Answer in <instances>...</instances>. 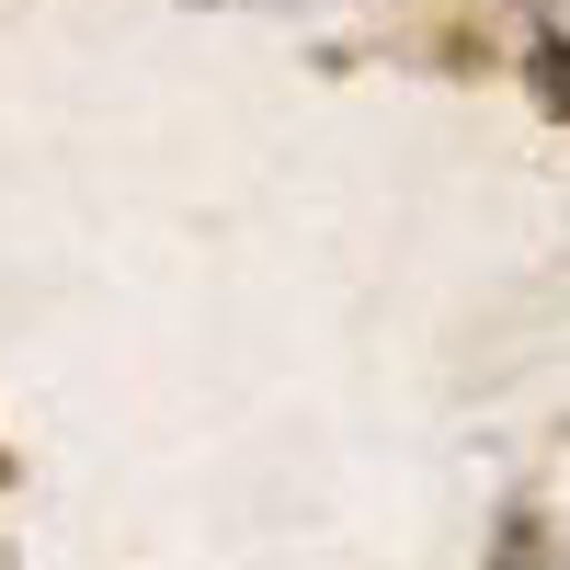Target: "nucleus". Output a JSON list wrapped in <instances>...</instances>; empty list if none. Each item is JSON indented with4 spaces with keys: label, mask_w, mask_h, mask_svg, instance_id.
Instances as JSON below:
<instances>
[{
    "label": "nucleus",
    "mask_w": 570,
    "mask_h": 570,
    "mask_svg": "<svg viewBox=\"0 0 570 570\" xmlns=\"http://www.w3.org/2000/svg\"><path fill=\"white\" fill-rule=\"evenodd\" d=\"M537 104H548V115H570V46H559V35L537 46Z\"/></svg>",
    "instance_id": "obj_1"
}]
</instances>
